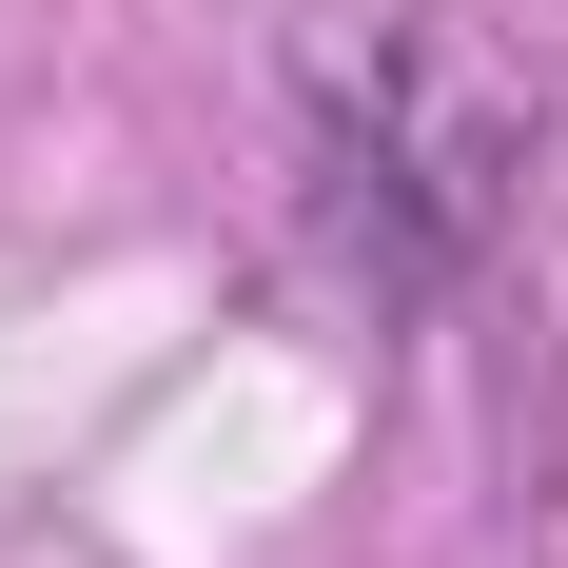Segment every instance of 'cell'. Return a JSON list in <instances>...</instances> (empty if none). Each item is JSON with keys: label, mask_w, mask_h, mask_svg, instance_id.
Returning a JSON list of instances; mask_svg holds the SVG:
<instances>
[{"label": "cell", "mask_w": 568, "mask_h": 568, "mask_svg": "<svg viewBox=\"0 0 568 568\" xmlns=\"http://www.w3.org/2000/svg\"><path fill=\"white\" fill-rule=\"evenodd\" d=\"M510 176H529V118H510V79H490L452 20L334 0V20L294 40V196H314V255H334L373 314H432V294L490 255Z\"/></svg>", "instance_id": "cell-1"}]
</instances>
